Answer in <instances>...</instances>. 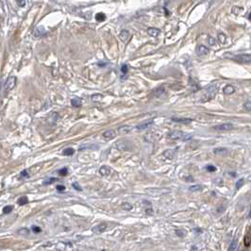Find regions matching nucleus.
Masks as SVG:
<instances>
[{"label":"nucleus","instance_id":"obj_23","mask_svg":"<svg viewBox=\"0 0 251 251\" xmlns=\"http://www.w3.org/2000/svg\"><path fill=\"white\" fill-rule=\"evenodd\" d=\"M75 153V150H74L73 148H71V147H68V148H66L63 150L62 154L64 155V156H72V155Z\"/></svg>","mask_w":251,"mask_h":251},{"label":"nucleus","instance_id":"obj_6","mask_svg":"<svg viewBox=\"0 0 251 251\" xmlns=\"http://www.w3.org/2000/svg\"><path fill=\"white\" fill-rule=\"evenodd\" d=\"M107 230V224L106 223H101L97 226H95L92 228V231L94 233H97V234H99V233H102V232H104L105 230Z\"/></svg>","mask_w":251,"mask_h":251},{"label":"nucleus","instance_id":"obj_10","mask_svg":"<svg viewBox=\"0 0 251 251\" xmlns=\"http://www.w3.org/2000/svg\"><path fill=\"white\" fill-rule=\"evenodd\" d=\"M171 120L176 122V123H180V124H190L192 123V119H190V118H176V117H172L171 118Z\"/></svg>","mask_w":251,"mask_h":251},{"label":"nucleus","instance_id":"obj_31","mask_svg":"<svg viewBox=\"0 0 251 251\" xmlns=\"http://www.w3.org/2000/svg\"><path fill=\"white\" fill-rule=\"evenodd\" d=\"M122 208H123L124 210H126V211H131L133 207H132L131 204H129V203H128V202H125V203L122 205Z\"/></svg>","mask_w":251,"mask_h":251},{"label":"nucleus","instance_id":"obj_9","mask_svg":"<svg viewBox=\"0 0 251 251\" xmlns=\"http://www.w3.org/2000/svg\"><path fill=\"white\" fill-rule=\"evenodd\" d=\"M131 130H132V128L130 127V126H128V125L121 126V127H119L117 129L118 133L119 134H128Z\"/></svg>","mask_w":251,"mask_h":251},{"label":"nucleus","instance_id":"obj_14","mask_svg":"<svg viewBox=\"0 0 251 251\" xmlns=\"http://www.w3.org/2000/svg\"><path fill=\"white\" fill-rule=\"evenodd\" d=\"M160 29L158 28H155V27H149L147 28V33H148L149 36L151 37H157L160 34Z\"/></svg>","mask_w":251,"mask_h":251},{"label":"nucleus","instance_id":"obj_26","mask_svg":"<svg viewBox=\"0 0 251 251\" xmlns=\"http://www.w3.org/2000/svg\"><path fill=\"white\" fill-rule=\"evenodd\" d=\"M106 19V16H105V14L104 13H97V15H95V20L98 21V22H101V21H104Z\"/></svg>","mask_w":251,"mask_h":251},{"label":"nucleus","instance_id":"obj_43","mask_svg":"<svg viewBox=\"0 0 251 251\" xmlns=\"http://www.w3.org/2000/svg\"><path fill=\"white\" fill-rule=\"evenodd\" d=\"M32 230H33V232H35V233H39V232L42 231L41 227H36V226L32 227Z\"/></svg>","mask_w":251,"mask_h":251},{"label":"nucleus","instance_id":"obj_11","mask_svg":"<svg viewBox=\"0 0 251 251\" xmlns=\"http://www.w3.org/2000/svg\"><path fill=\"white\" fill-rule=\"evenodd\" d=\"M153 120L151 119V120H149V121H147V122H145V123H143V124H140V125H138L137 127H136V129H138V130H145V129H148L150 126L153 124Z\"/></svg>","mask_w":251,"mask_h":251},{"label":"nucleus","instance_id":"obj_46","mask_svg":"<svg viewBox=\"0 0 251 251\" xmlns=\"http://www.w3.org/2000/svg\"><path fill=\"white\" fill-rule=\"evenodd\" d=\"M57 190L58 191H60V192H63L65 190V187L63 185H58L57 186Z\"/></svg>","mask_w":251,"mask_h":251},{"label":"nucleus","instance_id":"obj_47","mask_svg":"<svg viewBox=\"0 0 251 251\" xmlns=\"http://www.w3.org/2000/svg\"><path fill=\"white\" fill-rule=\"evenodd\" d=\"M22 176H26V178H28V174H27V172L25 170V171H23L22 172Z\"/></svg>","mask_w":251,"mask_h":251},{"label":"nucleus","instance_id":"obj_8","mask_svg":"<svg viewBox=\"0 0 251 251\" xmlns=\"http://www.w3.org/2000/svg\"><path fill=\"white\" fill-rule=\"evenodd\" d=\"M209 49L207 48L205 46H198L197 47H196V54H197V56H199V57H202V56H205V55H207V54H209Z\"/></svg>","mask_w":251,"mask_h":251},{"label":"nucleus","instance_id":"obj_32","mask_svg":"<svg viewBox=\"0 0 251 251\" xmlns=\"http://www.w3.org/2000/svg\"><path fill=\"white\" fill-rule=\"evenodd\" d=\"M243 183H245V180H243V179H241V180H239L237 182H236V186H235V188L237 189V190H239L243 185Z\"/></svg>","mask_w":251,"mask_h":251},{"label":"nucleus","instance_id":"obj_3","mask_svg":"<svg viewBox=\"0 0 251 251\" xmlns=\"http://www.w3.org/2000/svg\"><path fill=\"white\" fill-rule=\"evenodd\" d=\"M232 129H233V125L231 123H224V124L216 125L213 127V129L216 131H227V130H230Z\"/></svg>","mask_w":251,"mask_h":251},{"label":"nucleus","instance_id":"obj_42","mask_svg":"<svg viewBox=\"0 0 251 251\" xmlns=\"http://www.w3.org/2000/svg\"><path fill=\"white\" fill-rule=\"evenodd\" d=\"M18 6L20 7H25L26 6V0H16Z\"/></svg>","mask_w":251,"mask_h":251},{"label":"nucleus","instance_id":"obj_41","mask_svg":"<svg viewBox=\"0 0 251 251\" xmlns=\"http://www.w3.org/2000/svg\"><path fill=\"white\" fill-rule=\"evenodd\" d=\"M192 135H190V134H183V136H182V138H181V140H183V141H187V140H190V139H192Z\"/></svg>","mask_w":251,"mask_h":251},{"label":"nucleus","instance_id":"obj_22","mask_svg":"<svg viewBox=\"0 0 251 251\" xmlns=\"http://www.w3.org/2000/svg\"><path fill=\"white\" fill-rule=\"evenodd\" d=\"M218 41L220 43H222V45H224V43H226L227 42V37L224 33H219L218 34Z\"/></svg>","mask_w":251,"mask_h":251},{"label":"nucleus","instance_id":"obj_18","mask_svg":"<svg viewBox=\"0 0 251 251\" xmlns=\"http://www.w3.org/2000/svg\"><path fill=\"white\" fill-rule=\"evenodd\" d=\"M234 91H235V89H234V87L232 85H227L223 90L225 94H231L234 93Z\"/></svg>","mask_w":251,"mask_h":251},{"label":"nucleus","instance_id":"obj_48","mask_svg":"<svg viewBox=\"0 0 251 251\" xmlns=\"http://www.w3.org/2000/svg\"><path fill=\"white\" fill-rule=\"evenodd\" d=\"M186 180H190V181H194V179L192 176H189V178H186Z\"/></svg>","mask_w":251,"mask_h":251},{"label":"nucleus","instance_id":"obj_45","mask_svg":"<svg viewBox=\"0 0 251 251\" xmlns=\"http://www.w3.org/2000/svg\"><path fill=\"white\" fill-rule=\"evenodd\" d=\"M53 181H56V179H54V178H51V179H49V180H46L45 182H43V184H50V183H52Z\"/></svg>","mask_w":251,"mask_h":251},{"label":"nucleus","instance_id":"obj_33","mask_svg":"<svg viewBox=\"0 0 251 251\" xmlns=\"http://www.w3.org/2000/svg\"><path fill=\"white\" fill-rule=\"evenodd\" d=\"M12 209H13L12 206H6V207H4V209H3V212L4 213H10V212H11Z\"/></svg>","mask_w":251,"mask_h":251},{"label":"nucleus","instance_id":"obj_51","mask_svg":"<svg viewBox=\"0 0 251 251\" xmlns=\"http://www.w3.org/2000/svg\"><path fill=\"white\" fill-rule=\"evenodd\" d=\"M1 85H2V79L0 78V89H1Z\"/></svg>","mask_w":251,"mask_h":251},{"label":"nucleus","instance_id":"obj_35","mask_svg":"<svg viewBox=\"0 0 251 251\" xmlns=\"http://www.w3.org/2000/svg\"><path fill=\"white\" fill-rule=\"evenodd\" d=\"M59 174H60L61 176H66V175L68 174V169L66 168V167H64V168L61 169V170L59 171Z\"/></svg>","mask_w":251,"mask_h":251},{"label":"nucleus","instance_id":"obj_20","mask_svg":"<svg viewBox=\"0 0 251 251\" xmlns=\"http://www.w3.org/2000/svg\"><path fill=\"white\" fill-rule=\"evenodd\" d=\"M237 246H238V242H237V240H236V239H234V240L231 242L230 245V247H228V250H230V251L236 250V249H237Z\"/></svg>","mask_w":251,"mask_h":251},{"label":"nucleus","instance_id":"obj_17","mask_svg":"<svg viewBox=\"0 0 251 251\" xmlns=\"http://www.w3.org/2000/svg\"><path fill=\"white\" fill-rule=\"evenodd\" d=\"M45 33H46V29H45V27H36L35 31H34V34H35V36H37V37H41V36H43Z\"/></svg>","mask_w":251,"mask_h":251},{"label":"nucleus","instance_id":"obj_28","mask_svg":"<svg viewBox=\"0 0 251 251\" xmlns=\"http://www.w3.org/2000/svg\"><path fill=\"white\" fill-rule=\"evenodd\" d=\"M243 11V9L242 8V7H233V8H232V12L234 14H236V15L240 14Z\"/></svg>","mask_w":251,"mask_h":251},{"label":"nucleus","instance_id":"obj_36","mask_svg":"<svg viewBox=\"0 0 251 251\" xmlns=\"http://www.w3.org/2000/svg\"><path fill=\"white\" fill-rule=\"evenodd\" d=\"M28 230L27 228H21V230H18V233L21 234V235H27L28 234Z\"/></svg>","mask_w":251,"mask_h":251},{"label":"nucleus","instance_id":"obj_15","mask_svg":"<svg viewBox=\"0 0 251 251\" xmlns=\"http://www.w3.org/2000/svg\"><path fill=\"white\" fill-rule=\"evenodd\" d=\"M162 155H164V157L168 159V160H172L174 157H175V152L172 150V149H167V150H164V153H162Z\"/></svg>","mask_w":251,"mask_h":251},{"label":"nucleus","instance_id":"obj_24","mask_svg":"<svg viewBox=\"0 0 251 251\" xmlns=\"http://www.w3.org/2000/svg\"><path fill=\"white\" fill-rule=\"evenodd\" d=\"M28 203V199L27 196H22L18 199V204L21 205V206H23V205H26Z\"/></svg>","mask_w":251,"mask_h":251},{"label":"nucleus","instance_id":"obj_30","mask_svg":"<svg viewBox=\"0 0 251 251\" xmlns=\"http://www.w3.org/2000/svg\"><path fill=\"white\" fill-rule=\"evenodd\" d=\"M250 240H251V237H250V231L248 230L247 232V235L245 237V245L246 246H250Z\"/></svg>","mask_w":251,"mask_h":251},{"label":"nucleus","instance_id":"obj_2","mask_svg":"<svg viewBox=\"0 0 251 251\" xmlns=\"http://www.w3.org/2000/svg\"><path fill=\"white\" fill-rule=\"evenodd\" d=\"M232 59L234 61L241 62V63H250L251 62V57L249 54H241V55H237L235 57H232Z\"/></svg>","mask_w":251,"mask_h":251},{"label":"nucleus","instance_id":"obj_40","mask_svg":"<svg viewBox=\"0 0 251 251\" xmlns=\"http://www.w3.org/2000/svg\"><path fill=\"white\" fill-rule=\"evenodd\" d=\"M207 170L209 172H215L216 171V167L213 165H208L207 166Z\"/></svg>","mask_w":251,"mask_h":251},{"label":"nucleus","instance_id":"obj_7","mask_svg":"<svg viewBox=\"0 0 251 251\" xmlns=\"http://www.w3.org/2000/svg\"><path fill=\"white\" fill-rule=\"evenodd\" d=\"M183 132L181 131H179V130H175V131H171L170 133H169L167 135V137L169 139H172V140H179V139H181L182 136H183Z\"/></svg>","mask_w":251,"mask_h":251},{"label":"nucleus","instance_id":"obj_34","mask_svg":"<svg viewBox=\"0 0 251 251\" xmlns=\"http://www.w3.org/2000/svg\"><path fill=\"white\" fill-rule=\"evenodd\" d=\"M189 190L192 191V192H197L199 190H201V186L200 185H193V186H191L189 188Z\"/></svg>","mask_w":251,"mask_h":251},{"label":"nucleus","instance_id":"obj_21","mask_svg":"<svg viewBox=\"0 0 251 251\" xmlns=\"http://www.w3.org/2000/svg\"><path fill=\"white\" fill-rule=\"evenodd\" d=\"M153 94H154L155 97H160L162 94H164V89L162 87H160V88H158V89L155 90L153 92Z\"/></svg>","mask_w":251,"mask_h":251},{"label":"nucleus","instance_id":"obj_39","mask_svg":"<svg viewBox=\"0 0 251 251\" xmlns=\"http://www.w3.org/2000/svg\"><path fill=\"white\" fill-rule=\"evenodd\" d=\"M208 43H209L210 46H214L216 42H215L214 38H212V37H209V38H208Z\"/></svg>","mask_w":251,"mask_h":251},{"label":"nucleus","instance_id":"obj_4","mask_svg":"<svg viewBox=\"0 0 251 251\" xmlns=\"http://www.w3.org/2000/svg\"><path fill=\"white\" fill-rule=\"evenodd\" d=\"M114 147L115 148H117L118 150H121V151H127V150H129L130 149V144H129L128 142H124V141H119V142H117L114 144Z\"/></svg>","mask_w":251,"mask_h":251},{"label":"nucleus","instance_id":"obj_29","mask_svg":"<svg viewBox=\"0 0 251 251\" xmlns=\"http://www.w3.org/2000/svg\"><path fill=\"white\" fill-rule=\"evenodd\" d=\"M213 153L214 154H227V148H215L213 150Z\"/></svg>","mask_w":251,"mask_h":251},{"label":"nucleus","instance_id":"obj_13","mask_svg":"<svg viewBox=\"0 0 251 251\" xmlns=\"http://www.w3.org/2000/svg\"><path fill=\"white\" fill-rule=\"evenodd\" d=\"M99 174L103 176H107L110 174V168L106 166V165H103L99 168Z\"/></svg>","mask_w":251,"mask_h":251},{"label":"nucleus","instance_id":"obj_50","mask_svg":"<svg viewBox=\"0 0 251 251\" xmlns=\"http://www.w3.org/2000/svg\"><path fill=\"white\" fill-rule=\"evenodd\" d=\"M98 65L99 66H104V65H106V63H104V62H98Z\"/></svg>","mask_w":251,"mask_h":251},{"label":"nucleus","instance_id":"obj_44","mask_svg":"<svg viewBox=\"0 0 251 251\" xmlns=\"http://www.w3.org/2000/svg\"><path fill=\"white\" fill-rule=\"evenodd\" d=\"M73 187L75 188L76 190H78V191H82V188H81V187L78 185V183H76V182H75V183H73Z\"/></svg>","mask_w":251,"mask_h":251},{"label":"nucleus","instance_id":"obj_49","mask_svg":"<svg viewBox=\"0 0 251 251\" xmlns=\"http://www.w3.org/2000/svg\"><path fill=\"white\" fill-rule=\"evenodd\" d=\"M176 234H178V235H180V237H181V236H183V234H182V233H181V232H180V230H176Z\"/></svg>","mask_w":251,"mask_h":251},{"label":"nucleus","instance_id":"obj_19","mask_svg":"<svg viewBox=\"0 0 251 251\" xmlns=\"http://www.w3.org/2000/svg\"><path fill=\"white\" fill-rule=\"evenodd\" d=\"M71 104H72V106H74V107H80L81 106V104H82V99L81 98H73L72 100H71Z\"/></svg>","mask_w":251,"mask_h":251},{"label":"nucleus","instance_id":"obj_1","mask_svg":"<svg viewBox=\"0 0 251 251\" xmlns=\"http://www.w3.org/2000/svg\"><path fill=\"white\" fill-rule=\"evenodd\" d=\"M218 85L217 84H212L211 85L208 89L206 90L205 94H204V97L202 98L203 102H206V101H209V100H211L212 98H214L215 97V94H217L218 92Z\"/></svg>","mask_w":251,"mask_h":251},{"label":"nucleus","instance_id":"obj_25","mask_svg":"<svg viewBox=\"0 0 251 251\" xmlns=\"http://www.w3.org/2000/svg\"><path fill=\"white\" fill-rule=\"evenodd\" d=\"M145 213H146L147 215H153L154 214V211H153V208H152V204L151 203L148 204V207H146Z\"/></svg>","mask_w":251,"mask_h":251},{"label":"nucleus","instance_id":"obj_12","mask_svg":"<svg viewBox=\"0 0 251 251\" xmlns=\"http://www.w3.org/2000/svg\"><path fill=\"white\" fill-rule=\"evenodd\" d=\"M103 137L106 138V139H113L116 136V132L113 129H109L103 132Z\"/></svg>","mask_w":251,"mask_h":251},{"label":"nucleus","instance_id":"obj_27","mask_svg":"<svg viewBox=\"0 0 251 251\" xmlns=\"http://www.w3.org/2000/svg\"><path fill=\"white\" fill-rule=\"evenodd\" d=\"M102 98H103V97H102L101 94H94L93 97H92V100L94 102H99V101H101Z\"/></svg>","mask_w":251,"mask_h":251},{"label":"nucleus","instance_id":"obj_38","mask_svg":"<svg viewBox=\"0 0 251 251\" xmlns=\"http://www.w3.org/2000/svg\"><path fill=\"white\" fill-rule=\"evenodd\" d=\"M243 108H245L246 110H250V109H251V102H250V100H247V101L245 103V105H243Z\"/></svg>","mask_w":251,"mask_h":251},{"label":"nucleus","instance_id":"obj_5","mask_svg":"<svg viewBox=\"0 0 251 251\" xmlns=\"http://www.w3.org/2000/svg\"><path fill=\"white\" fill-rule=\"evenodd\" d=\"M16 84V78L15 77H11L8 78V80L6 81L5 83V91L6 92H9L11 90H12L14 86Z\"/></svg>","mask_w":251,"mask_h":251},{"label":"nucleus","instance_id":"obj_37","mask_svg":"<svg viewBox=\"0 0 251 251\" xmlns=\"http://www.w3.org/2000/svg\"><path fill=\"white\" fill-rule=\"evenodd\" d=\"M129 71V67H128V65L127 64H123L122 65V67H121V72L123 74H127Z\"/></svg>","mask_w":251,"mask_h":251},{"label":"nucleus","instance_id":"obj_16","mask_svg":"<svg viewBox=\"0 0 251 251\" xmlns=\"http://www.w3.org/2000/svg\"><path fill=\"white\" fill-rule=\"evenodd\" d=\"M119 38L121 39V41L126 43L129 38V32L128 30H122L120 35H119Z\"/></svg>","mask_w":251,"mask_h":251}]
</instances>
